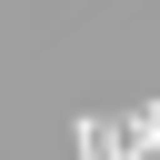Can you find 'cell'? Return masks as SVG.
<instances>
[{
	"label": "cell",
	"instance_id": "1",
	"mask_svg": "<svg viewBox=\"0 0 160 160\" xmlns=\"http://www.w3.org/2000/svg\"><path fill=\"white\" fill-rule=\"evenodd\" d=\"M130 160H160V100L130 110Z\"/></svg>",
	"mask_w": 160,
	"mask_h": 160
},
{
	"label": "cell",
	"instance_id": "2",
	"mask_svg": "<svg viewBox=\"0 0 160 160\" xmlns=\"http://www.w3.org/2000/svg\"><path fill=\"white\" fill-rule=\"evenodd\" d=\"M70 150H80V160H120V150H110V130H100V120H90V110H80V120H70Z\"/></svg>",
	"mask_w": 160,
	"mask_h": 160
}]
</instances>
